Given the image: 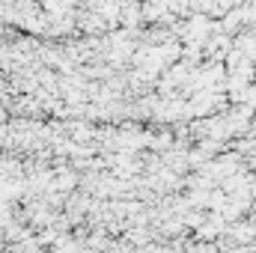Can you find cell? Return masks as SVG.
Masks as SVG:
<instances>
[{
    "instance_id": "obj_1",
    "label": "cell",
    "mask_w": 256,
    "mask_h": 253,
    "mask_svg": "<svg viewBox=\"0 0 256 253\" xmlns=\"http://www.w3.org/2000/svg\"><path fill=\"white\" fill-rule=\"evenodd\" d=\"M120 21L126 24V33H140V24H143L140 6H137V3H128V6H120Z\"/></svg>"
}]
</instances>
